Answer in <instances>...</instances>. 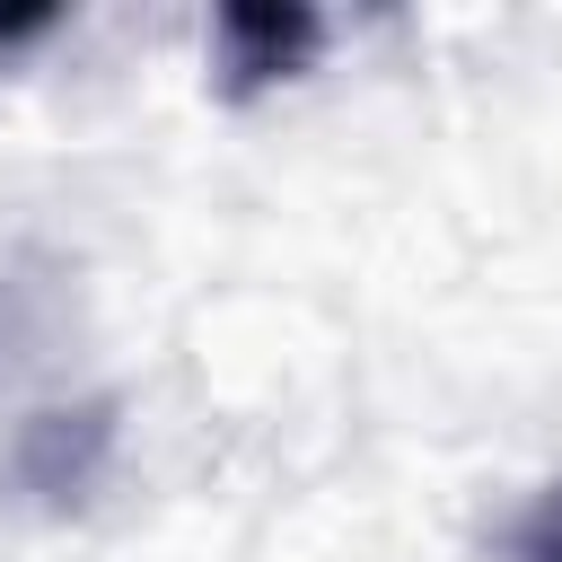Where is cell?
I'll use <instances>...</instances> for the list:
<instances>
[{
  "label": "cell",
  "instance_id": "cell-3",
  "mask_svg": "<svg viewBox=\"0 0 562 562\" xmlns=\"http://www.w3.org/2000/svg\"><path fill=\"white\" fill-rule=\"evenodd\" d=\"M44 26H53V9H44V0H26V9H0V53H9V44H26V35H44Z\"/></svg>",
  "mask_w": 562,
  "mask_h": 562
},
{
  "label": "cell",
  "instance_id": "cell-2",
  "mask_svg": "<svg viewBox=\"0 0 562 562\" xmlns=\"http://www.w3.org/2000/svg\"><path fill=\"white\" fill-rule=\"evenodd\" d=\"M509 553H518V562H562V483H544V492L527 501V518H518Z\"/></svg>",
  "mask_w": 562,
  "mask_h": 562
},
{
  "label": "cell",
  "instance_id": "cell-1",
  "mask_svg": "<svg viewBox=\"0 0 562 562\" xmlns=\"http://www.w3.org/2000/svg\"><path fill=\"white\" fill-rule=\"evenodd\" d=\"M220 70H228V88L246 97V88H263V79H290L316 44H325V18L316 9H220Z\"/></svg>",
  "mask_w": 562,
  "mask_h": 562
}]
</instances>
